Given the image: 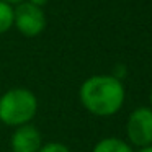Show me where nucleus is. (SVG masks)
<instances>
[{
	"label": "nucleus",
	"mask_w": 152,
	"mask_h": 152,
	"mask_svg": "<svg viewBox=\"0 0 152 152\" xmlns=\"http://www.w3.org/2000/svg\"><path fill=\"white\" fill-rule=\"evenodd\" d=\"M38 111V98L23 87L10 88L0 96V123L18 128L31 123Z\"/></svg>",
	"instance_id": "2"
},
{
	"label": "nucleus",
	"mask_w": 152,
	"mask_h": 152,
	"mask_svg": "<svg viewBox=\"0 0 152 152\" xmlns=\"http://www.w3.org/2000/svg\"><path fill=\"white\" fill-rule=\"evenodd\" d=\"M2 2H7V4H10V5H18V4H21V2H25V0H2Z\"/></svg>",
	"instance_id": "10"
},
{
	"label": "nucleus",
	"mask_w": 152,
	"mask_h": 152,
	"mask_svg": "<svg viewBox=\"0 0 152 152\" xmlns=\"http://www.w3.org/2000/svg\"><path fill=\"white\" fill-rule=\"evenodd\" d=\"M26 2L31 5H34V7H39V8H43L44 5L48 4V0H26Z\"/></svg>",
	"instance_id": "9"
},
{
	"label": "nucleus",
	"mask_w": 152,
	"mask_h": 152,
	"mask_svg": "<svg viewBox=\"0 0 152 152\" xmlns=\"http://www.w3.org/2000/svg\"><path fill=\"white\" fill-rule=\"evenodd\" d=\"M38 152H70V149L62 142H46L41 145Z\"/></svg>",
	"instance_id": "8"
},
{
	"label": "nucleus",
	"mask_w": 152,
	"mask_h": 152,
	"mask_svg": "<svg viewBox=\"0 0 152 152\" xmlns=\"http://www.w3.org/2000/svg\"><path fill=\"white\" fill-rule=\"evenodd\" d=\"M79 98L83 108L95 116H113L123 108L124 85L115 75H92L80 85Z\"/></svg>",
	"instance_id": "1"
},
{
	"label": "nucleus",
	"mask_w": 152,
	"mask_h": 152,
	"mask_svg": "<svg viewBox=\"0 0 152 152\" xmlns=\"http://www.w3.org/2000/svg\"><path fill=\"white\" fill-rule=\"evenodd\" d=\"M43 145L41 131L31 123L15 128L10 139L12 152H38Z\"/></svg>",
	"instance_id": "5"
},
{
	"label": "nucleus",
	"mask_w": 152,
	"mask_h": 152,
	"mask_svg": "<svg viewBox=\"0 0 152 152\" xmlns=\"http://www.w3.org/2000/svg\"><path fill=\"white\" fill-rule=\"evenodd\" d=\"M13 26V5L0 0V34L7 33Z\"/></svg>",
	"instance_id": "7"
},
{
	"label": "nucleus",
	"mask_w": 152,
	"mask_h": 152,
	"mask_svg": "<svg viewBox=\"0 0 152 152\" xmlns=\"http://www.w3.org/2000/svg\"><path fill=\"white\" fill-rule=\"evenodd\" d=\"M92 152H134L132 147L119 137H103L95 144Z\"/></svg>",
	"instance_id": "6"
},
{
	"label": "nucleus",
	"mask_w": 152,
	"mask_h": 152,
	"mask_svg": "<svg viewBox=\"0 0 152 152\" xmlns=\"http://www.w3.org/2000/svg\"><path fill=\"white\" fill-rule=\"evenodd\" d=\"M13 26L26 38H36L46 28V13L43 8L28 4L26 0L13 7Z\"/></svg>",
	"instance_id": "3"
},
{
	"label": "nucleus",
	"mask_w": 152,
	"mask_h": 152,
	"mask_svg": "<svg viewBox=\"0 0 152 152\" xmlns=\"http://www.w3.org/2000/svg\"><path fill=\"white\" fill-rule=\"evenodd\" d=\"M149 108L152 110V88H151V106H149Z\"/></svg>",
	"instance_id": "12"
},
{
	"label": "nucleus",
	"mask_w": 152,
	"mask_h": 152,
	"mask_svg": "<svg viewBox=\"0 0 152 152\" xmlns=\"http://www.w3.org/2000/svg\"><path fill=\"white\" fill-rule=\"evenodd\" d=\"M137 152H152V144L151 145H145V147H141Z\"/></svg>",
	"instance_id": "11"
},
{
	"label": "nucleus",
	"mask_w": 152,
	"mask_h": 152,
	"mask_svg": "<svg viewBox=\"0 0 152 152\" xmlns=\"http://www.w3.org/2000/svg\"><path fill=\"white\" fill-rule=\"evenodd\" d=\"M126 134L131 144L139 149L152 144V110L149 106H139L128 116Z\"/></svg>",
	"instance_id": "4"
}]
</instances>
